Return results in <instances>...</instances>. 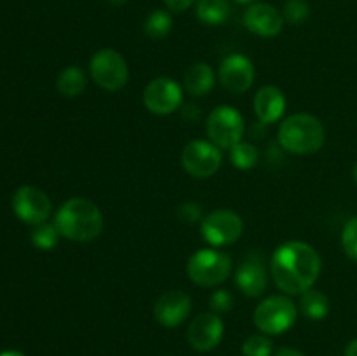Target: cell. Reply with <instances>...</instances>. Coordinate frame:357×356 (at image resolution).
Wrapping results in <instances>:
<instances>
[{
    "mask_svg": "<svg viewBox=\"0 0 357 356\" xmlns=\"http://www.w3.org/2000/svg\"><path fill=\"white\" fill-rule=\"evenodd\" d=\"M89 72L94 82L107 91H119L128 84V61L115 49H101L94 52L89 63Z\"/></svg>",
    "mask_w": 357,
    "mask_h": 356,
    "instance_id": "cell-7",
    "label": "cell"
},
{
    "mask_svg": "<svg viewBox=\"0 0 357 356\" xmlns=\"http://www.w3.org/2000/svg\"><path fill=\"white\" fill-rule=\"evenodd\" d=\"M218 77L222 86L234 94H243L253 86L255 66L244 54H230L220 63Z\"/></svg>",
    "mask_w": 357,
    "mask_h": 356,
    "instance_id": "cell-12",
    "label": "cell"
},
{
    "mask_svg": "<svg viewBox=\"0 0 357 356\" xmlns=\"http://www.w3.org/2000/svg\"><path fill=\"white\" fill-rule=\"evenodd\" d=\"M171 28H173V20H171V14L166 13V10H153L145 21V34L150 38H155V40L167 37Z\"/></svg>",
    "mask_w": 357,
    "mask_h": 356,
    "instance_id": "cell-23",
    "label": "cell"
},
{
    "mask_svg": "<svg viewBox=\"0 0 357 356\" xmlns=\"http://www.w3.org/2000/svg\"><path fill=\"white\" fill-rule=\"evenodd\" d=\"M86 73L80 66L73 65V66H66L58 77V91L66 98H75L79 94H82V91L86 89Z\"/></svg>",
    "mask_w": 357,
    "mask_h": 356,
    "instance_id": "cell-20",
    "label": "cell"
},
{
    "mask_svg": "<svg viewBox=\"0 0 357 356\" xmlns=\"http://www.w3.org/2000/svg\"><path fill=\"white\" fill-rule=\"evenodd\" d=\"M237 2H251V0H237Z\"/></svg>",
    "mask_w": 357,
    "mask_h": 356,
    "instance_id": "cell-36",
    "label": "cell"
},
{
    "mask_svg": "<svg viewBox=\"0 0 357 356\" xmlns=\"http://www.w3.org/2000/svg\"><path fill=\"white\" fill-rule=\"evenodd\" d=\"M345 356H357V339H354V341L347 346V349H345Z\"/></svg>",
    "mask_w": 357,
    "mask_h": 356,
    "instance_id": "cell-32",
    "label": "cell"
},
{
    "mask_svg": "<svg viewBox=\"0 0 357 356\" xmlns=\"http://www.w3.org/2000/svg\"><path fill=\"white\" fill-rule=\"evenodd\" d=\"M286 110V98L275 86H265L255 96V112L261 124H272L279 121Z\"/></svg>",
    "mask_w": 357,
    "mask_h": 356,
    "instance_id": "cell-17",
    "label": "cell"
},
{
    "mask_svg": "<svg viewBox=\"0 0 357 356\" xmlns=\"http://www.w3.org/2000/svg\"><path fill=\"white\" fill-rule=\"evenodd\" d=\"M188 344L195 351H211L223 339V321L216 313H202L192 320L187 330Z\"/></svg>",
    "mask_w": 357,
    "mask_h": 356,
    "instance_id": "cell-13",
    "label": "cell"
},
{
    "mask_svg": "<svg viewBox=\"0 0 357 356\" xmlns=\"http://www.w3.org/2000/svg\"><path fill=\"white\" fill-rule=\"evenodd\" d=\"M183 93L176 80L171 77L153 79L143 91V103L152 114L169 115L180 108Z\"/></svg>",
    "mask_w": 357,
    "mask_h": 356,
    "instance_id": "cell-11",
    "label": "cell"
},
{
    "mask_svg": "<svg viewBox=\"0 0 357 356\" xmlns=\"http://www.w3.org/2000/svg\"><path fill=\"white\" fill-rule=\"evenodd\" d=\"M54 225L63 237L77 243H89L103 230V215L89 199L73 198L59 206Z\"/></svg>",
    "mask_w": 357,
    "mask_h": 356,
    "instance_id": "cell-2",
    "label": "cell"
},
{
    "mask_svg": "<svg viewBox=\"0 0 357 356\" xmlns=\"http://www.w3.org/2000/svg\"><path fill=\"white\" fill-rule=\"evenodd\" d=\"M342 244H344L345 253L357 262V216L345 223L344 232H342Z\"/></svg>",
    "mask_w": 357,
    "mask_h": 356,
    "instance_id": "cell-27",
    "label": "cell"
},
{
    "mask_svg": "<svg viewBox=\"0 0 357 356\" xmlns=\"http://www.w3.org/2000/svg\"><path fill=\"white\" fill-rule=\"evenodd\" d=\"M197 16L202 23L211 27L225 23L230 17L229 0H201L197 3Z\"/></svg>",
    "mask_w": 357,
    "mask_h": 356,
    "instance_id": "cell-21",
    "label": "cell"
},
{
    "mask_svg": "<svg viewBox=\"0 0 357 356\" xmlns=\"http://www.w3.org/2000/svg\"><path fill=\"white\" fill-rule=\"evenodd\" d=\"M279 143L284 150L309 156L324 145L326 131L323 122L310 114H295L279 126Z\"/></svg>",
    "mask_w": 357,
    "mask_h": 356,
    "instance_id": "cell-3",
    "label": "cell"
},
{
    "mask_svg": "<svg viewBox=\"0 0 357 356\" xmlns=\"http://www.w3.org/2000/svg\"><path fill=\"white\" fill-rule=\"evenodd\" d=\"M298 309L295 302L284 295H274L258 304L253 320L260 332L267 335L284 334L295 325Z\"/></svg>",
    "mask_w": 357,
    "mask_h": 356,
    "instance_id": "cell-5",
    "label": "cell"
},
{
    "mask_svg": "<svg viewBox=\"0 0 357 356\" xmlns=\"http://www.w3.org/2000/svg\"><path fill=\"white\" fill-rule=\"evenodd\" d=\"M178 215H180V218L183 220V222L194 223L202 218V208L197 202H185V205H181L180 209H178Z\"/></svg>",
    "mask_w": 357,
    "mask_h": 356,
    "instance_id": "cell-29",
    "label": "cell"
},
{
    "mask_svg": "<svg viewBox=\"0 0 357 356\" xmlns=\"http://www.w3.org/2000/svg\"><path fill=\"white\" fill-rule=\"evenodd\" d=\"M206 133H208L211 143L218 149H232L244 136V121L243 115L230 105H220L209 114L206 122Z\"/></svg>",
    "mask_w": 357,
    "mask_h": 356,
    "instance_id": "cell-6",
    "label": "cell"
},
{
    "mask_svg": "<svg viewBox=\"0 0 357 356\" xmlns=\"http://www.w3.org/2000/svg\"><path fill=\"white\" fill-rule=\"evenodd\" d=\"M0 356H24V355L20 351H6V353H2Z\"/></svg>",
    "mask_w": 357,
    "mask_h": 356,
    "instance_id": "cell-33",
    "label": "cell"
},
{
    "mask_svg": "<svg viewBox=\"0 0 357 356\" xmlns=\"http://www.w3.org/2000/svg\"><path fill=\"white\" fill-rule=\"evenodd\" d=\"M300 311L312 321L324 320L328 313H330V299L323 292H319V290L310 288L305 293H302Z\"/></svg>",
    "mask_w": 357,
    "mask_h": 356,
    "instance_id": "cell-19",
    "label": "cell"
},
{
    "mask_svg": "<svg viewBox=\"0 0 357 356\" xmlns=\"http://www.w3.org/2000/svg\"><path fill=\"white\" fill-rule=\"evenodd\" d=\"M197 0H164L166 7L173 13H183V10L190 9Z\"/></svg>",
    "mask_w": 357,
    "mask_h": 356,
    "instance_id": "cell-30",
    "label": "cell"
},
{
    "mask_svg": "<svg viewBox=\"0 0 357 356\" xmlns=\"http://www.w3.org/2000/svg\"><path fill=\"white\" fill-rule=\"evenodd\" d=\"M275 356H305L303 353H300L298 349H293V348H282L275 353Z\"/></svg>",
    "mask_w": 357,
    "mask_h": 356,
    "instance_id": "cell-31",
    "label": "cell"
},
{
    "mask_svg": "<svg viewBox=\"0 0 357 356\" xmlns=\"http://www.w3.org/2000/svg\"><path fill=\"white\" fill-rule=\"evenodd\" d=\"M274 283L288 295H302L321 274V257L310 244L288 241L274 251L271 260Z\"/></svg>",
    "mask_w": 357,
    "mask_h": 356,
    "instance_id": "cell-1",
    "label": "cell"
},
{
    "mask_svg": "<svg viewBox=\"0 0 357 356\" xmlns=\"http://www.w3.org/2000/svg\"><path fill=\"white\" fill-rule=\"evenodd\" d=\"M110 2H114L115 6H121V3H124L126 0H110Z\"/></svg>",
    "mask_w": 357,
    "mask_h": 356,
    "instance_id": "cell-34",
    "label": "cell"
},
{
    "mask_svg": "<svg viewBox=\"0 0 357 356\" xmlns=\"http://www.w3.org/2000/svg\"><path fill=\"white\" fill-rule=\"evenodd\" d=\"M185 87L195 96H204L215 86V72L206 63H195L185 72Z\"/></svg>",
    "mask_w": 357,
    "mask_h": 356,
    "instance_id": "cell-18",
    "label": "cell"
},
{
    "mask_svg": "<svg viewBox=\"0 0 357 356\" xmlns=\"http://www.w3.org/2000/svg\"><path fill=\"white\" fill-rule=\"evenodd\" d=\"M192 311V300L181 290H171V292L162 293L159 300L153 306V314L155 320L162 327L174 328L183 323Z\"/></svg>",
    "mask_w": 357,
    "mask_h": 356,
    "instance_id": "cell-15",
    "label": "cell"
},
{
    "mask_svg": "<svg viewBox=\"0 0 357 356\" xmlns=\"http://www.w3.org/2000/svg\"><path fill=\"white\" fill-rule=\"evenodd\" d=\"M354 180H356V184H357V164H356V168H354Z\"/></svg>",
    "mask_w": 357,
    "mask_h": 356,
    "instance_id": "cell-35",
    "label": "cell"
},
{
    "mask_svg": "<svg viewBox=\"0 0 357 356\" xmlns=\"http://www.w3.org/2000/svg\"><path fill=\"white\" fill-rule=\"evenodd\" d=\"M282 24L284 17L271 3H253L244 13V27L260 37H275Z\"/></svg>",
    "mask_w": 357,
    "mask_h": 356,
    "instance_id": "cell-16",
    "label": "cell"
},
{
    "mask_svg": "<svg viewBox=\"0 0 357 356\" xmlns=\"http://www.w3.org/2000/svg\"><path fill=\"white\" fill-rule=\"evenodd\" d=\"M310 7L303 0H288L284 3V20L293 24H300L309 17Z\"/></svg>",
    "mask_w": 357,
    "mask_h": 356,
    "instance_id": "cell-26",
    "label": "cell"
},
{
    "mask_svg": "<svg viewBox=\"0 0 357 356\" xmlns=\"http://www.w3.org/2000/svg\"><path fill=\"white\" fill-rule=\"evenodd\" d=\"M61 234L58 232L54 223H40L35 225L33 232H31V243L38 248V250H52L58 244V239Z\"/></svg>",
    "mask_w": 357,
    "mask_h": 356,
    "instance_id": "cell-24",
    "label": "cell"
},
{
    "mask_svg": "<svg viewBox=\"0 0 357 356\" xmlns=\"http://www.w3.org/2000/svg\"><path fill=\"white\" fill-rule=\"evenodd\" d=\"M188 278L199 286H216L232 272V258L218 250H199L188 258Z\"/></svg>",
    "mask_w": 357,
    "mask_h": 356,
    "instance_id": "cell-4",
    "label": "cell"
},
{
    "mask_svg": "<svg viewBox=\"0 0 357 356\" xmlns=\"http://www.w3.org/2000/svg\"><path fill=\"white\" fill-rule=\"evenodd\" d=\"M274 351V342L267 335H251L244 341V356H271Z\"/></svg>",
    "mask_w": 357,
    "mask_h": 356,
    "instance_id": "cell-25",
    "label": "cell"
},
{
    "mask_svg": "<svg viewBox=\"0 0 357 356\" xmlns=\"http://www.w3.org/2000/svg\"><path fill=\"white\" fill-rule=\"evenodd\" d=\"M181 164L194 178L213 177L222 164V152L215 143L194 140L181 152Z\"/></svg>",
    "mask_w": 357,
    "mask_h": 356,
    "instance_id": "cell-9",
    "label": "cell"
},
{
    "mask_svg": "<svg viewBox=\"0 0 357 356\" xmlns=\"http://www.w3.org/2000/svg\"><path fill=\"white\" fill-rule=\"evenodd\" d=\"M243 218L232 209H216L202 218L201 232L202 237L211 246H227L243 236Z\"/></svg>",
    "mask_w": 357,
    "mask_h": 356,
    "instance_id": "cell-8",
    "label": "cell"
},
{
    "mask_svg": "<svg viewBox=\"0 0 357 356\" xmlns=\"http://www.w3.org/2000/svg\"><path fill=\"white\" fill-rule=\"evenodd\" d=\"M211 309L215 313H227L232 309V295L227 290H218L211 295Z\"/></svg>",
    "mask_w": 357,
    "mask_h": 356,
    "instance_id": "cell-28",
    "label": "cell"
},
{
    "mask_svg": "<svg viewBox=\"0 0 357 356\" xmlns=\"http://www.w3.org/2000/svg\"><path fill=\"white\" fill-rule=\"evenodd\" d=\"M258 159H260V154H258V149L253 143L239 142L230 149V161H232L237 170H253L257 166Z\"/></svg>",
    "mask_w": 357,
    "mask_h": 356,
    "instance_id": "cell-22",
    "label": "cell"
},
{
    "mask_svg": "<svg viewBox=\"0 0 357 356\" xmlns=\"http://www.w3.org/2000/svg\"><path fill=\"white\" fill-rule=\"evenodd\" d=\"M13 209L21 222L28 225H40L51 215L52 205L44 191L31 185H23L14 192Z\"/></svg>",
    "mask_w": 357,
    "mask_h": 356,
    "instance_id": "cell-10",
    "label": "cell"
},
{
    "mask_svg": "<svg viewBox=\"0 0 357 356\" xmlns=\"http://www.w3.org/2000/svg\"><path fill=\"white\" fill-rule=\"evenodd\" d=\"M236 283L246 297H260L267 290V271L264 258L257 251H251L243 258L236 271Z\"/></svg>",
    "mask_w": 357,
    "mask_h": 356,
    "instance_id": "cell-14",
    "label": "cell"
}]
</instances>
